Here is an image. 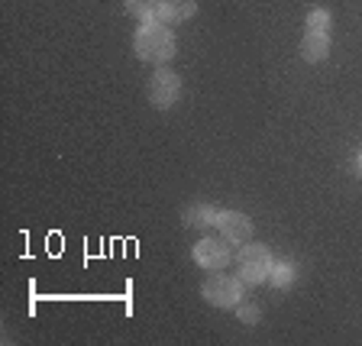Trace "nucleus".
<instances>
[{
	"mask_svg": "<svg viewBox=\"0 0 362 346\" xmlns=\"http://www.w3.org/2000/svg\"><path fill=\"white\" fill-rule=\"evenodd\" d=\"M191 256H194V263L201 265V269H226V265L233 263V243L226 240V236H204V240L194 243V249H191Z\"/></svg>",
	"mask_w": 362,
	"mask_h": 346,
	"instance_id": "obj_3",
	"label": "nucleus"
},
{
	"mask_svg": "<svg viewBox=\"0 0 362 346\" xmlns=\"http://www.w3.org/2000/svg\"><path fill=\"white\" fill-rule=\"evenodd\" d=\"M330 52V33H304L301 55L304 62H324Z\"/></svg>",
	"mask_w": 362,
	"mask_h": 346,
	"instance_id": "obj_8",
	"label": "nucleus"
},
{
	"mask_svg": "<svg viewBox=\"0 0 362 346\" xmlns=\"http://www.w3.org/2000/svg\"><path fill=\"white\" fill-rule=\"evenodd\" d=\"M133 45H136V55H139L143 62H156V65H162V62H168L175 55V33L168 30L162 20H149L136 30Z\"/></svg>",
	"mask_w": 362,
	"mask_h": 346,
	"instance_id": "obj_1",
	"label": "nucleus"
},
{
	"mask_svg": "<svg viewBox=\"0 0 362 346\" xmlns=\"http://www.w3.org/2000/svg\"><path fill=\"white\" fill-rule=\"evenodd\" d=\"M123 7H127L129 16H136V20H143V23L158 20V0H127Z\"/></svg>",
	"mask_w": 362,
	"mask_h": 346,
	"instance_id": "obj_11",
	"label": "nucleus"
},
{
	"mask_svg": "<svg viewBox=\"0 0 362 346\" xmlns=\"http://www.w3.org/2000/svg\"><path fill=\"white\" fill-rule=\"evenodd\" d=\"M330 23H333L330 10L314 7V10L308 13V33H330Z\"/></svg>",
	"mask_w": 362,
	"mask_h": 346,
	"instance_id": "obj_12",
	"label": "nucleus"
},
{
	"mask_svg": "<svg viewBox=\"0 0 362 346\" xmlns=\"http://www.w3.org/2000/svg\"><path fill=\"white\" fill-rule=\"evenodd\" d=\"M181 94V81L175 71H168V68H158L156 75L149 78V100L158 107V110H165V107H172L175 100H178Z\"/></svg>",
	"mask_w": 362,
	"mask_h": 346,
	"instance_id": "obj_5",
	"label": "nucleus"
},
{
	"mask_svg": "<svg viewBox=\"0 0 362 346\" xmlns=\"http://www.w3.org/2000/svg\"><path fill=\"white\" fill-rule=\"evenodd\" d=\"M269 269H272V253L262 243H243L240 256H236V279L243 285H262L269 282Z\"/></svg>",
	"mask_w": 362,
	"mask_h": 346,
	"instance_id": "obj_2",
	"label": "nucleus"
},
{
	"mask_svg": "<svg viewBox=\"0 0 362 346\" xmlns=\"http://www.w3.org/2000/svg\"><path fill=\"white\" fill-rule=\"evenodd\" d=\"M217 207L214 204H191L188 211H185V224L188 226H197V230H211L217 224Z\"/></svg>",
	"mask_w": 362,
	"mask_h": 346,
	"instance_id": "obj_9",
	"label": "nucleus"
},
{
	"mask_svg": "<svg viewBox=\"0 0 362 346\" xmlns=\"http://www.w3.org/2000/svg\"><path fill=\"white\" fill-rule=\"evenodd\" d=\"M359 168H362V152H359Z\"/></svg>",
	"mask_w": 362,
	"mask_h": 346,
	"instance_id": "obj_14",
	"label": "nucleus"
},
{
	"mask_svg": "<svg viewBox=\"0 0 362 346\" xmlns=\"http://www.w3.org/2000/svg\"><path fill=\"white\" fill-rule=\"evenodd\" d=\"M214 226H217L220 233L233 243V246L236 243H249V236H252V220H249L246 214H240V211H220Z\"/></svg>",
	"mask_w": 362,
	"mask_h": 346,
	"instance_id": "obj_6",
	"label": "nucleus"
},
{
	"mask_svg": "<svg viewBox=\"0 0 362 346\" xmlns=\"http://www.w3.org/2000/svg\"><path fill=\"white\" fill-rule=\"evenodd\" d=\"M197 13L194 0H158V20L162 23H185Z\"/></svg>",
	"mask_w": 362,
	"mask_h": 346,
	"instance_id": "obj_7",
	"label": "nucleus"
},
{
	"mask_svg": "<svg viewBox=\"0 0 362 346\" xmlns=\"http://www.w3.org/2000/svg\"><path fill=\"white\" fill-rule=\"evenodd\" d=\"M236 317H240L243 324H259V308L256 304H236Z\"/></svg>",
	"mask_w": 362,
	"mask_h": 346,
	"instance_id": "obj_13",
	"label": "nucleus"
},
{
	"mask_svg": "<svg viewBox=\"0 0 362 346\" xmlns=\"http://www.w3.org/2000/svg\"><path fill=\"white\" fill-rule=\"evenodd\" d=\"M201 294L207 304H217V308H236L243 301V282L230 279V275H211V279L201 285Z\"/></svg>",
	"mask_w": 362,
	"mask_h": 346,
	"instance_id": "obj_4",
	"label": "nucleus"
},
{
	"mask_svg": "<svg viewBox=\"0 0 362 346\" xmlns=\"http://www.w3.org/2000/svg\"><path fill=\"white\" fill-rule=\"evenodd\" d=\"M269 282H272L275 288H291V282H294V265L285 263V259H272Z\"/></svg>",
	"mask_w": 362,
	"mask_h": 346,
	"instance_id": "obj_10",
	"label": "nucleus"
}]
</instances>
